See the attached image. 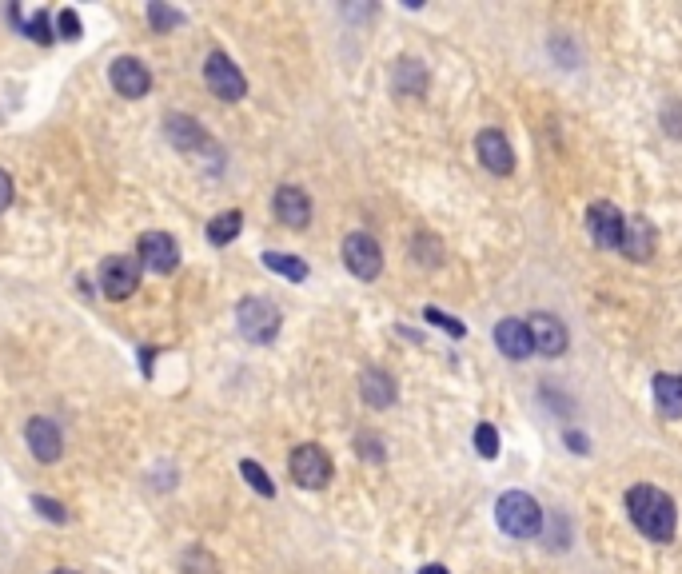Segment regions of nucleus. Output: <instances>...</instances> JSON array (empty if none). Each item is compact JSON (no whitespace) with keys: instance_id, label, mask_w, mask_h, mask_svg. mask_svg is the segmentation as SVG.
<instances>
[{"instance_id":"1","label":"nucleus","mask_w":682,"mask_h":574,"mask_svg":"<svg viewBox=\"0 0 682 574\" xmlns=\"http://www.w3.org/2000/svg\"><path fill=\"white\" fill-rule=\"evenodd\" d=\"M627 515L631 523L651 539V543H671L675 539V527H679V511H675V499L651 483H639L627 491Z\"/></svg>"},{"instance_id":"2","label":"nucleus","mask_w":682,"mask_h":574,"mask_svg":"<svg viewBox=\"0 0 682 574\" xmlns=\"http://www.w3.org/2000/svg\"><path fill=\"white\" fill-rule=\"evenodd\" d=\"M495 519L511 539H535L543 531V511L527 491H507L495 503Z\"/></svg>"},{"instance_id":"3","label":"nucleus","mask_w":682,"mask_h":574,"mask_svg":"<svg viewBox=\"0 0 682 574\" xmlns=\"http://www.w3.org/2000/svg\"><path fill=\"white\" fill-rule=\"evenodd\" d=\"M280 323H284L280 307L272 299H264V295H248V299L236 303V327H240V335L248 343H272L280 335Z\"/></svg>"},{"instance_id":"4","label":"nucleus","mask_w":682,"mask_h":574,"mask_svg":"<svg viewBox=\"0 0 682 574\" xmlns=\"http://www.w3.org/2000/svg\"><path fill=\"white\" fill-rule=\"evenodd\" d=\"M288 471H292L296 487H304V491H320V487L332 483V459L316 443H300L292 451V459H288Z\"/></svg>"},{"instance_id":"5","label":"nucleus","mask_w":682,"mask_h":574,"mask_svg":"<svg viewBox=\"0 0 682 574\" xmlns=\"http://www.w3.org/2000/svg\"><path fill=\"white\" fill-rule=\"evenodd\" d=\"M140 276H144L140 256H108V260L100 264V291H104L112 303H120V299L136 295Z\"/></svg>"},{"instance_id":"6","label":"nucleus","mask_w":682,"mask_h":574,"mask_svg":"<svg viewBox=\"0 0 682 574\" xmlns=\"http://www.w3.org/2000/svg\"><path fill=\"white\" fill-rule=\"evenodd\" d=\"M204 84H208L212 96H220L224 104H236V100H244V92H248V80H244V72L232 64L228 52H212V56H208V64H204Z\"/></svg>"},{"instance_id":"7","label":"nucleus","mask_w":682,"mask_h":574,"mask_svg":"<svg viewBox=\"0 0 682 574\" xmlns=\"http://www.w3.org/2000/svg\"><path fill=\"white\" fill-rule=\"evenodd\" d=\"M587 232L595 236V244H599V248H607V252H623V240H627V216H623L615 204L599 200V204H591V208H587Z\"/></svg>"},{"instance_id":"8","label":"nucleus","mask_w":682,"mask_h":574,"mask_svg":"<svg viewBox=\"0 0 682 574\" xmlns=\"http://www.w3.org/2000/svg\"><path fill=\"white\" fill-rule=\"evenodd\" d=\"M136 256H140L144 272H152V276H172L180 268V244L168 232H144L136 240Z\"/></svg>"},{"instance_id":"9","label":"nucleus","mask_w":682,"mask_h":574,"mask_svg":"<svg viewBox=\"0 0 682 574\" xmlns=\"http://www.w3.org/2000/svg\"><path fill=\"white\" fill-rule=\"evenodd\" d=\"M343 264L355 280H375L383 272V248L375 244V236L367 232H351L343 240Z\"/></svg>"},{"instance_id":"10","label":"nucleus","mask_w":682,"mask_h":574,"mask_svg":"<svg viewBox=\"0 0 682 574\" xmlns=\"http://www.w3.org/2000/svg\"><path fill=\"white\" fill-rule=\"evenodd\" d=\"M24 443H28L32 459H36V463H44V467L60 463V455H64V435H60V427H56L48 415L28 419V427H24Z\"/></svg>"},{"instance_id":"11","label":"nucleus","mask_w":682,"mask_h":574,"mask_svg":"<svg viewBox=\"0 0 682 574\" xmlns=\"http://www.w3.org/2000/svg\"><path fill=\"white\" fill-rule=\"evenodd\" d=\"M108 80H112L116 96H124V100H140V96H148V88H152V72H148V64L136 60V56H116L112 68H108Z\"/></svg>"},{"instance_id":"12","label":"nucleus","mask_w":682,"mask_h":574,"mask_svg":"<svg viewBox=\"0 0 682 574\" xmlns=\"http://www.w3.org/2000/svg\"><path fill=\"white\" fill-rule=\"evenodd\" d=\"M527 331H531V343H535V351H539V355L555 359V355H563V351H567V327H563V319H559V315L535 311V315H527Z\"/></svg>"},{"instance_id":"13","label":"nucleus","mask_w":682,"mask_h":574,"mask_svg":"<svg viewBox=\"0 0 682 574\" xmlns=\"http://www.w3.org/2000/svg\"><path fill=\"white\" fill-rule=\"evenodd\" d=\"M272 212H276V220H280V224H288V228H296V232H304V228L312 224V200H308V192H304V188H296V184L276 188Z\"/></svg>"},{"instance_id":"14","label":"nucleus","mask_w":682,"mask_h":574,"mask_svg":"<svg viewBox=\"0 0 682 574\" xmlns=\"http://www.w3.org/2000/svg\"><path fill=\"white\" fill-rule=\"evenodd\" d=\"M475 152H479L487 172H495V176H511L515 172V152H511V144H507V136L499 128H483L479 140H475Z\"/></svg>"},{"instance_id":"15","label":"nucleus","mask_w":682,"mask_h":574,"mask_svg":"<svg viewBox=\"0 0 682 574\" xmlns=\"http://www.w3.org/2000/svg\"><path fill=\"white\" fill-rule=\"evenodd\" d=\"M495 343L507 359H527L535 355V343H531V331H527V319H499L495 327Z\"/></svg>"},{"instance_id":"16","label":"nucleus","mask_w":682,"mask_h":574,"mask_svg":"<svg viewBox=\"0 0 682 574\" xmlns=\"http://www.w3.org/2000/svg\"><path fill=\"white\" fill-rule=\"evenodd\" d=\"M164 132H168V140H172L180 152H196V148H204V144H208V132L200 128V120L180 116V112H172V116L164 120Z\"/></svg>"},{"instance_id":"17","label":"nucleus","mask_w":682,"mask_h":574,"mask_svg":"<svg viewBox=\"0 0 682 574\" xmlns=\"http://www.w3.org/2000/svg\"><path fill=\"white\" fill-rule=\"evenodd\" d=\"M359 395L367 407H391L395 403V379L383 367H367L359 375Z\"/></svg>"},{"instance_id":"18","label":"nucleus","mask_w":682,"mask_h":574,"mask_svg":"<svg viewBox=\"0 0 682 574\" xmlns=\"http://www.w3.org/2000/svg\"><path fill=\"white\" fill-rule=\"evenodd\" d=\"M623 252H627V260H635V264H647V260L655 256V228H651L643 216L627 220V240H623Z\"/></svg>"},{"instance_id":"19","label":"nucleus","mask_w":682,"mask_h":574,"mask_svg":"<svg viewBox=\"0 0 682 574\" xmlns=\"http://www.w3.org/2000/svg\"><path fill=\"white\" fill-rule=\"evenodd\" d=\"M655 407L663 419H682V375H655Z\"/></svg>"},{"instance_id":"20","label":"nucleus","mask_w":682,"mask_h":574,"mask_svg":"<svg viewBox=\"0 0 682 574\" xmlns=\"http://www.w3.org/2000/svg\"><path fill=\"white\" fill-rule=\"evenodd\" d=\"M423 88H427V68L419 64V60H399L395 64V92H403V96H423Z\"/></svg>"},{"instance_id":"21","label":"nucleus","mask_w":682,"mask_h":574,"mask_svg":"<svg viewBox=\"0 0 682 574\" xmlns=\"http://www.w3.org/2000/svg\"><path fill=\"white\" fill-rule=\"evenodd\" d=\"M260 260H264V268H268V272H276V276H284V280H292V284H304V280H308V264H304L300 256H288V252H264Z\"/></svg>"},{"instance_id":"22","label":"nucleus","mask_w":682,"mask_h":574,"mask_svg":"<svg viewBox=\"0 0 682 574\" xmlns=\"http://www.w3.org/2000/svg\"><path fill=\"white\" fill-rule=\"evenodd\" d=\"M240 228H244V216L232 208V212H220L212 224H208V244H216V248H224V244H232L236 236H240Z\"/></svg>"},{"instance_id":"23","label":"nucleus","mask_w":682,"mask_h":574,"mask_svg":"<svg viewBox=\"0 0 682 574\" xmlns=\"http://www.w3.org/2000/svg\"><path fill=\"white\" fill-rule=\"evenodd\" d=\"M20 32H24V36H32L36 44H44V48H48V44L56 40V20H52V12H48V8H36V12H32L24 24H20Z\"/></svg>"},{"instance_id":"24","label":"nucleus","mask_w":682,"mask_h":574,"mask_svg":"<svg viewBox=\"0 0 682 574\" xmlns=\"http://www.w3.org/2000/svg\"><path fill=\"white\" fill-rule=\"evenodd\" d=\"M411 256H415L419 268H439V264H443V244H439L435 236L419 232V236L411 240Z\"/></svg>"},{"instance_id":"25","label":"nucleus","mask_w":682,"mask_h":574,"mask_svg":"<svg viewBox=\"0 0 682 574\" xmlns=\"http://www.w3.org/2000/svg\"><path fill=\"white\" fill-rule=\"evenodd\" d=\"M148 24H152L156 32H176V28L184 24V12L172 8V4H164V0H156V4H148Z\"/></svg>"},{"instance_id":"26","label":"nucleus","mask_w":682,"mask_h":574,"mask_svg":"<svg viewBox=\"0 0 682 574\" xmlns=\"http://www.w3.org/2000/svg\"><path fill=\"white\" fill-rule=\"evenodd\" d=\"M240 475L248 479V487H252L256 495H264V499H276V483L268 479V471H264L256 459H244V463H240Z\"/></svg>"},{"instance_id":"27","label":"nucleus","mask_w":682,"mask_h":574,"mask_svg":"<svg viewBox=\"0 0 682 574\" xmlns=\"http://www.w3.org/2000/svg\"><path fill=\"white\" fill-rule=\"evenodd\" d=\"M180 567H184V574H220V563H216L204 547H192V551L180 559Z\"/></svg>"},{"instance_id":"28","label":"nucleus","mask_w":682,"mask_h":574,"mask_svg":"<svg viewBox=\"0 0 682 574\" xmlns=\"http://www.w3.org/2000/svg\"><path fill=\"white\" fill-rule=\"evenodd\" d=\"M52 20H56V36L60 40H80V12L76 8H60V12H52Z\"/></svg>"},{"instance_id":"29","label":"nucleus","mask_w":682,"mask_h":574,"mask_svg":"<svg viewBox=\"0 0 682 574\" xmlns=\"http://www.w3.org/2000/svg\"><path fill=\"white\" fill-rule=\"evenodd\" d=\"M423 319H427L431 327H439V331H447L451 339H463V335H467V327H463L459 319H451L447 311H439V307H427V311H423Z\"/></svg>"},{"instance_id":"30","label":"nucleus","mask_w":682,"mask_h":574,"mask_svg":"<svg viewBox=\"0 0 682 574\" xmlns=\"http://www.w3.org/2000/svg\"><path fill=\"white\" fill-rule=\"evenodd\" d=\"M475 451H479V459H495L499 455V431L491 423L475 427Z\"/></svg>"},{"instance_id":"31","label":"nucleus","mask_w":682,"mask_h":574,"mask_svg":"<svg viewBox=\"0 0 682 574\" xmlns=\"http://www.w3.org/2000/svg\"><path fill=\"white\" fill-rule=\"evenodd\" d=\"M32 507L40 511V519H48V523H56V527H64V523H68L64 503H56V499H48V495H32Z\"/></svg>"},{"instance_id":"32","label":"nucleus","mask_w":682,"mask_h":574,"mask_svg":"<svg viewBox=\"0 0 682 574\" xmlns=\"http://www.w3.org/2000/svg\"><path fill=\"white\" fill-rule=\"evenodd\" d=\"M355 455H359V459H371V463H383L387 451H383V439H379V435H359V439H355Z\"/></svg>"},{"instance_id":"33","label":"nucleus","mask_w":682,"mask_h":574,"mask_svg":"<svg viewBox=\"0 0 682 574\" xmlns=\"http://www.w3.org/2000/svg\"><path fill=\"white\" fill-rule=\"evenodd\" d=\"M8 204H12V176L0 168V212H4Z\"/></svg>"},{"instance_id":"34","label":"nucleus","mask_w":682,"mask_h":574,"mask_svg":"<svg viewBox=\"0 0 682 574\" xmlns=\"http://www.w3.org/2000/svg\"><path fill=\"white\" fill-rule=\"evenodd\" d=\"M152 363H156V347H140V371L152 375Z\"/></svg>"},{"instance_id":"35","label":"nucleus","mask_w":682,"mask_h":574,"mask_svg":"<svg viewBox=\"0 0 682 574\" xmlns=\"http://www.w3.org/2000/svg\"><path fill=\"white\" fill-rule=\"evenodd\" d=\"M567 447H571L575 455H587V439H583L579 431H567Z\"/></svg>"},{"instance_id":"36","label":"nucleus","mask_w":682,"mask_h":574,"mask_svg":"<svg viewBox=\"0 0 682 574\" xmlns=\"http://www.w3.org/2000/svg\"><path fill=\"white\" fill-rule=\"evenodd\" d=\"M419 574H447V567H439V563H431V567H423Z\"/></svg>"},{"instance_id":"37","label":"nucleus","mask_w":682,"mask_h":574,"mask_svg":"<svg viewBox=\"0 0 682 574\" xmlns=\"http://www.w3.org/2000/svg\"><path fill=\"white\" fill-rule=\"evenodd\" d=\"M52 574H76V571H68V567H60V571H52Z\"/></svg>"}]
</instances>
